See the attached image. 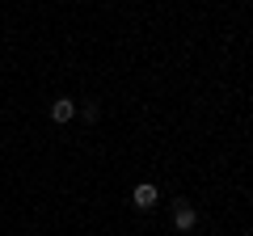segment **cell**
<instances>
[{"mask_svg":"<svg viewBox=\"0 0 253 236\" xmlns=\"http://www.w3.org/2000/svg\"><path fill=\"white\" fill-rule=\"evenodd\" d=\"M194 224H199V211L190 202H173V228L177 232H194Z\"/></svg>","mask_w":253,"mask_h":236,"instance_id":"cell-1","label":"cell"},{"mask_svg":"<svg viewBox=\"0 0 253 236\" xmlns=\"http://www.w3.org/2000/svg\"><path fill=\"white\" fill-rule=\"evenodd\" d=\"M156 198H161V190H156L152 182H139L135 190H131V202H135L139 211H152V207H156Z\"/></svg>","mask_w":253,"mask_h":236,"instance_id":"cell-2","label":"cell"},{"mask_svg":"<svg viewBox=\"0 0 253 236\" xmlns=\"http://www.w3.org/2000/svg\"><path fill=\"white\" fill-rule=\"evenodd\" d=\"M51 118H55V122H72V118H76V101L72 97H55L51 101Z\"/></svg>","mask_w":253,"mask_h":236,"instance_id":"cell-3","label":"cell"},{"mask_svg":"<svg viewBox=\"0 0 253 236\" xmlns=\"http://www.w3.org/2000/svg\"><path fill=\"white\" fill-rule=\"evenodd\" d=\"M84 118H89V122H97V118H101V106H97V101H84Z\"/></svg>","mask_w":253,"mask_h":236,"instance_id":"cell-4","label":"cell"}]
</instances>
